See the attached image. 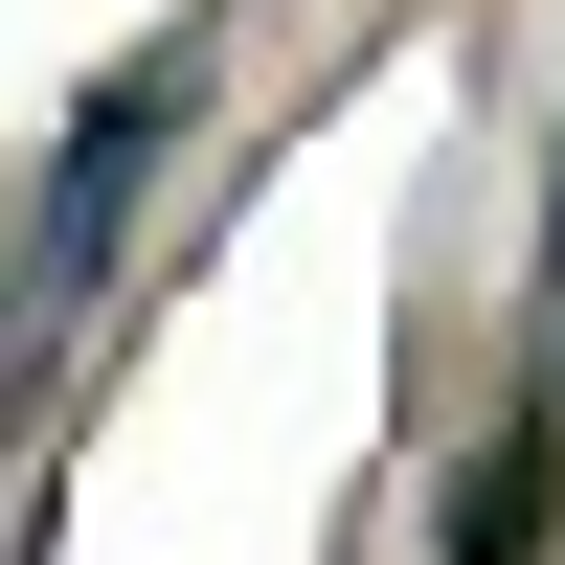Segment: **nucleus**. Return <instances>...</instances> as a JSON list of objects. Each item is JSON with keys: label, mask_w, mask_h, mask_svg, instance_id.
<instances>
[{"label": "nucleus", "mask_w": 565, "mask_h": 565, "mask_svg": "<svg viewBox=\"0 0 565 565\" xmlns=\"http://www.w3.org/2000/svg\"><path fill=\"white\" fill-rule=\"evenodd\" d=\"M543 362H565V181H543Z\"/></svg>", "instance_id": "7ed1b4c3"}, {"label": "nucleus", "mask_w": 565, "mask_h": 565, "mask_svg": "<svg viewBox=\"0 0 565 565\" xmlns=\"http://www.w3.org/2000/svg\"><path fill=\"white\" fill-rule=\"evenodd\" d=\"M452 565H565V430H543V407L452 476Z\"/></svg>", "instance_id": "f03ea898"}, {"label": "nucleus", "mask_w": 565, "mask_h": 565, "mask_svg": "<svg viewBox=\"0 0 565 565\" xmlns=\"http://www.w3.org/2000/svg\"><path fill=\"white\" fill-rule=\"evenodd\" d=\"M181 114H204V45H136V68L68 114L45 226H23V317H90V271H114V226H136V181H159V136H181Z\"/></svg>", "instance_id": "f257e3e1"}]
</instances>
